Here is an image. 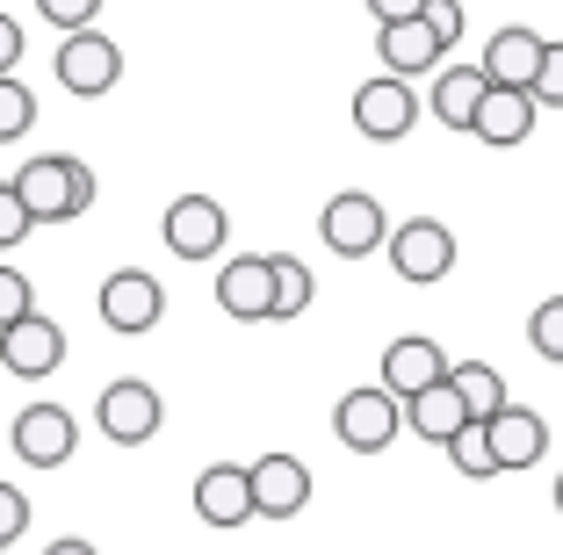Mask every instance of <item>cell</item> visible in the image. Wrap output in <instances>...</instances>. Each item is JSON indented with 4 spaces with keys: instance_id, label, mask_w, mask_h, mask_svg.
Segmentation results:
<instances>
[{
    "instance_id": "cell-31",
    "label": "cell",
    "mask_w": 563,
    "mask_h": 555,
    "mask_svg": "<svg viewBox=\"0 0 563 555\" xmlns=\"http://www.w3.org/2000/svg\"><path fill=\"white\" fill-rule=\"evenodd\" d=\"M563 109V44L549 36V51H542V73H534V109Z\"/></svg>"
},
{
    "instance_id": "cell-21",
    "label": "cell",
    "mask_w": 563,
    "mask_h": 555,
    "mask_svg": "<svg viewBox=\"0 0 563 555\" xmlns=\"http://www.w3.org/2000/svg\"><path fill=\"white\" fill-rule=\"evenodd\" d=\"M383 36V66H390V80H412V73H433V66H441V58H448V51L441 44H433V30H427V22H390V30H376Z\"/></svg>"
},
{
    "instance_id": "cell-32",
    "label": "cell",
    "mask_w": 563,
    "mask_h": 555,
    "mask_svg": "<svg viewBox=\"0 0 563 555\" xmlns=\"http://www.w3.org/2000/svg\"><path fill=\"white\" fill-rule=\"evenodd\" d=\"M30 217H22V202H15V188H8V180H0V253H15L22 238H30Z\"/></svg>"
},
{
    "instance_id": "cell-18",
    "label": "cell",
    "mask_w": 563,
    "mask_h": 555,
    "mask_svg": "<svg viewBox=\"0 0 563 555\" xmlns=\"http://www.w3.org/2000/svg\"><path fill=\"white\" fill-rule=\"evenodd\" d=\"M534 115H542V109H534V95H498V87H484L470 137H484V145H528Z\"/></svg>"
},
{
    "instance_id": "cell-24",
    "label": "cell",
    "mask_w": 563,
    "mask_h": 555,
    "mask_svg": "<svg viewBox=\"0 0 563 555\" xmlns=\"http://www.w3.org/2000/svg\"><path fill=\"white\" fill-rule=\"evenodd\" d=\"M30 123H36V95L22 80H0V145L30 137Z\"/></svg>"
},
{
    "instance_id": "cell-30",
    "label": "cell",
    "mask_w": 563,
    "mask_h": 555,
    "mask_svg": "<svg viewBox=\"0 0 563 555\" xmlns=\"http://www.w3.org/2000/svg\"><path fill=\"white\" fill-rule=\"evenodd\" d=\"M22 534H30V498H22L15 484H0V555L15 548Z\"/></svg>"
},
{
    "instance_id": "cell-9",
    "label": "cell",
    "mask_w": 563,
    "mask_h": 555,
    "mask_svg": "<svg viewBox=\"0 0 563 555\" xmlns=\"http://www.w3.org/2000/svg\"><path fill=\"white\" fill-rule=\"evenodd\" d=\"M159 231H166V253H174V260H217L232 217H224L217 196H174L166 217H159Z\"/></svg>"
},
{
    "instance_id": "cell-26",
    "label": "cell",
    "mask_w": 563,
    "mask_h": 555,
    "mask_svg": "<svg viewBox=\"0 0 563 555\" xmlns=\"http://www.w3.org/2000/svg\"><path fill=\"white\" fill-rule=\"evenodd\" d=\"M448 462H455V476H498L492 469V447H484V425H463V433H455V441H448Z\"/></svg>"
},
{
    "instance_id": "cell-33",
    "label": "cell",
    "mask_w": 563,
    "mask_h": 555,
    "mask_svg": "<svg viewBox=\"0 0 563 555\" xmlns=\"http://www.w3.org/2000/svg\"><path fill=\"white\" fill-rule=\"evenodd\" d=\"M15 66H22V22L0 15V80H15Z\"/></svg>"
},
{
    "instance_id": "cell-11",
    "label": "cell",
    "mask_w": 563,
    "mask_h": 555,
    "mask_svg": "<svg viewBox=\"0 0 563 555\" xmlns=\"http://www.w3.org/2000/svg\"><path fill=\"white\" fill-rule=\"evenodd\" d=\"M246 490H253V520H297L311 506V469L275 447V455L246 462Z\"/></svg>"
},
{
    "instance_id": "cell-29",
    "label": "cell",
    "mask_w": 563,
    "mask_h": 555,
    "mask_svg": "<svg viewBox=\"0 0 563 555\" xmlns=\"http://www.w3.org/2000/svg\"><path fill=\"white\" fill-rule=\"evenodd\" d=\"M419 22L433 30V44H441V51L463 44V0H427V8H419Z\"/></svg>"
},
{
    "instance_id": "cell-25",
    "label": "cell",
    "mask_w": 563,
    "mask_h": 555,
    "mask_svg": "<svg viewBox=\"0 0 563 555\" xmlns=\"http://www.w3.org/2000/svg\"><path fill=\"white\" fill-rule=\"evenodd\" d=\"M528 346H534L542 360H563V296L534 303V318H528Z\"/></svg>"
},
{
    "instance_id": "cell-16",
    "label": "cell",
    "mask_w": 563,
    "mask_h": 555,
    "mask_svg": "<svg viewBox=\"0 0 563 555\" xmlns=\"http://www.w3.org/2000/svg\"><path fill=\"white\" fill-rule=\"evenodd\" d=\"M267 303H275V281H267V253H239V260L217 267V311L239 318V325H261Z\"/></svg>"
},
{
    "instance_id": "cell-1",
    "label": "cell",
    "mask_w": 563,
    "mask_h": 555,
    "mask_svg": "<svg viewBox=\"0 0 563 555\" xmlns=\"http://www.w3.org/2000/svg\"><path fill=\"white\" fill-rule=\"evenodd\" d=\"M30 224H73V217L95 210V166L73 159V152H44V159H22V174L8 180Z\"/></svg>"
},
{
    "instance_id": "cell-12",
    "label": "cell",
    "mask_w": 563,
    "mask_h": 555,
    "mask_svg": "<svg viewBox=\"0 0 563 555\" xmlns=\"http://www.w3.org/2000/svg\"><path fill=\"white\" fill-rule=\"evenodd\" d=\"M8 441H15V455L30 462V469H66L73 447H80V419H73L66 404H30Z\"/></svg>"
},
{
    "instance_id": "cell-20",
    "label": "cell",
    "mask_w": 563,
    "mask_h": 555,
    "mask_svg": "<svg viewBox=\"0 0 563 555\" xmlns=\"http://www.w3.org/2000/svg\"><path fill=\"white\" fill-rule=\"evenodd\" d=\"M448 390L463 397V411H470V425H484V419H498V411L514 404V397H506V376H498L492 360H448Z\"/></svg>"
},
{
    "instance_id": "cell-8",
    "label": "cell",
    "mask_w": 563,
    "mask_h": 555,
    "mask_svg": "<svg viewBox=\"0 0 563 555\" xmlns=\"http://www.w3.org/2000/svg\"><path fill=\"white\" fill-rule=\"evenodd\" d=\"M318 231H325V245L340 260H368V253H383V238H390V210H383L376 196H362V188H347V196L325 202Z\"/></svg>"
},
{
    "instance_id": "cell-19",
    "label": "cell",
    "mask_w": 563,
    "mask_h": 555,
    "mask_svg": "<svg viewBox=\"0 0 563 555\" xmlns=\"http://www.w3.org/2000/svg\"><path fill=\"white\" fill-rule=\"evenodd\" d=\"M405 425H412V433H419L427 447H448V441H455V433L470 425V411H463V397L448 390V376H441L433 390L405 397Z\"/></svg>"
},
{
    "instance_id": "cell-7",
    "label": "cell",
    "mask_w": 563,
    "mask_h": 555,
    "mask_svg": "<svg viewBox=\"0 0 563 555\" xmlns=\"http://www.w3.org/2000/svg\"><path fill=\"white\" fill-rule=\"evenodd\" d=\"M51 73H58V87H66V95L95 101V95H109V87L123 80V44H117V36H101V30H80V36H66V44H58Z\"/></svg>"
},
{
    "instance_id": "cell-3",
    "label": "cell",
    "mask_w": 563,
    "mask_h": 555,
    "mask_svg": "<svg viewBox=\"0 0 563 555\" xmlns=\"http://www.w3.org/2000/svg\"><path fill=\"white\" fill-rule=\"evenodd\" d=\"M419 115H427V101L412 95V80H362L354 87V131L368 137V145H398V137L419 131Z\"/></svg>"
},
{
    "instance_id": "cell-23",
    "label": "cell",
    "mask_w": 563,
    "mask_h": 555,
    "mask_svg": "<svg viewBox=\"0 0 563 555\" xmlns=\"http://www.w3.org/2000/svg\"><path fill=\"white\" fill-rule=\"evenodd\" d=\"M267 281H275V303H267V318H303V311H311L318 281H311V267H303L297 253H267Z\"/></svg>"
},
{
    "instance_id": "cell-15",
    "label": "cell",
    "mask_w": 563,
    "mask_h": 555,
    "mask_svg": "<svg viewBox=\"0 0 563 555\" xmlns=\"http://www.w3.org/2000/svg\"><path fill=\"white\" fill-rule=\"evenodd\" d=\"M484 447H492V469H534L549 455V419L528 404H506L498 419H484Z\"/></svg>"
},
{
    "instance_id": "cell-35",
    "label": "cell",
    "mask_w": 563,
    "mask_h": 555,
    "mask_svg": "<svg viewBox=\"0 0 563 555\" xmlns=\"http://www.w3.org/2000/svg\"><path fill=\"white\" fill-rule=\"evenodd\" d=\"M44 555H101V548H95V541H80V534H66V541H51Z\"/></svg>"
},
{
    "instance_id": "cell-36",
    "label": "cell",
    "mask_w": 563,
    "mask_h": 555,
    "mask_svg": "<svg viewBox=\"0 0 563 555\" xmlns=\"http://www.w3.org/2000/svg\"><path fill=\"white\" fill-rule=\"evenodd\" d=\"M556 512H563V476H556Z\"/></svg>"
},
{
    "instance_id": "cell-14",
    "label": "cell",
    "mask_w": 563,
    "mask_h": 555,
    "mask_svg": "<svg viewBox=\"0 0 563 555\" xmlns=\"http://www.w3.org/2000/svg\"><path fill=\"white\" fill-rule=\"evenodd\" d=\"M448 376V354H441V340L433 332H398V340L383 346V390L398 397H419V390H433V382Z\"/></svg>"
},
{
    "instance_id": "cell-4",
    "label": "cell",
    "mask_w": 563,
    "mask_h": 555,
    "mask_svg": "<svg viewBox=\"0 0 563 555\" xmlns=\"http://www.w3.org/2000/svg\"><path fill=\"white\" fill-rule=\"evenodd\" d=\"M95 311H101L109 332L137 340V332H152L166 318V289H159V275H145V267H117V275H101Z\"/></svg>"
},
{
    "instance_id": "cell-27",
    "label": "cell",
    "mask_w": 563,
    "mask_h": 555,
    "mask_svg": "<svg viewBox=\"0 0 563 555\" xmlns=\"http://www.w3.org/2000/svg\"><path fill=\"white\" fill-rule=\"evenodd\" d=\"M36 15H44L58 36H80V30H95L101 0H36Z\"/></svg>"
},
{
    "instance_id": "cell-22",
    "label": "cell",
    "mask_w": 563,
    "mask_h": 555,
    "mask_svg": "<svg viewBox=\"0 0 563 555\" xmlns=\"http://www.w3.org/2000/svg\"><path fill=\"white\" fill-rule=\"evenodd\" d=\"M477 101H484V73L477 66H448L441 80H433V123L470 131V123H477Z\"/></svg>"
},
{
    "instance_id": "cell-17",
    "label": "cell",
    "mask_w": 563,
    "mask_h": 555,
    "mask_svg": "<svg viewBox=\"0 0 563 555\" xmlns=\"http://www.w3.org/2000/svg\"><path fill=\"white\" fill-rule=\"evenodd\" d=\"M196 520L202 526H246L253 520L246 462H210V469L196 476Z\"/></svg>"
},
{
    "instance_id": "cell-10",
    "label": "cell",
    "mask_w": 563,
    "mask_h": 555,
    "mask_svg": "<svg viewBox=\"0 0 563 555\" xmlns=\"http://www.w3.org/2000/svg\"><path fill=\"white\" fill-rule=\"evenodd\" d=\"M542 51H549V36H542V30H528V22H506V30L484 44V58H477L484 87H498V95H534Z\"/></svg>"
},
{
    "instance_id": "cell-28",
    "label": "cell",
    "mask_w": 563,
    "mask_h": 555,
    "mask_svg": "<svg viewBox=\"0 0 563 555\" xmlns=\"http://www.w3.org/2000/svg\"><path fill=\"white\" fill-rule=\"evenodd\" d=\"M30 311H36V289H30V275H15V267H0V332H8V325H22Z\"/></svg>"
},
{
    "instance_id": "cell-13",
    "label": "cell",
    "mask_w": 563,
    "mask_h": 555,
    "mask_svg": "<svg viewBox=\"0 0 563 555\" xmlns=\"http://www.w3.org/2000/svg\"><path fill=\"white\" fill-rule=\"evenodd\" d=\"M58 360H66V332H58V318L30 311L22 325L0 332V368H8V376L44 382V376H58Z\"/></svg>"
},
{
    "instance_id": "cell-34",
    "label": "cell",
    "mask_w": 563,
    "mask_h": 555,
    "mask_svg": "<svg viewBox=\"0 0 563 555\" xmlns=\"http://www.w3.org/2000/svg\"><path fill=\"white\" fill-rule=\"evenodd\" d=\"M419 8H427V0H368L376 30H390V22H419Z\"/></svg>"
},
{
    "instance_id": "cell-2",
    "label": "cell",
    "mask_w": 563,
    "mask_h": 555,
    "mask_svg": "<svg viewBox=\"0 0 563 555\" xmlns=\"http://www.w3.org/2000/svg\"><path fill=\"white\" fill-rule=\"evenodd\" d=\"M383 253H390V267H398L405 281H419V289H433V281L455 275V231H448L441 217H412V224H390Z\"/></svg>"
},
{
    "instance_id": "cell-5",
    "label": "cell",
    "mask_w": 563,
    "mask_h": 555,
    "mask_svg": "<svg viewBox=\"0 0 563 555\" xmlns=\"http://www.w3.org/2000/svg\"><path fill=\"white\" fill-rule=\"evenodd\" d=\"M159 419H166V404H159V390H152L145 376H117L95 397V425L117 447H145L152 433H159Z\"/></svg>"
},
{
    "instance_id": "cell-6",
    "label": "cell",
    "mask_w": 563,
    "mask_h": 555,
    "mask_svg": "<svg viewBox=\"0 0 563 555\" xmlns=\"http://www.w3.org/2000/svg\"><path fill=\"white\" fill-rule=\"evenodd\" d=\"M332 433H340V447H354V455H383V447L405 433V404L390 390H347L340 397V411H332Z\"/></svg>"
}]
</instances>
